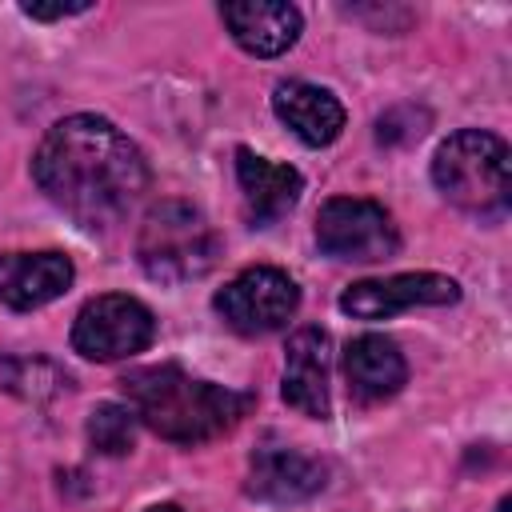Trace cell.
<instances>
[{"label":"cell","instance_id":"cell-1","mask_svg":"<svg viewBox=\"0 0 512 512\" xmlns=\"http://www.w3.org/2000/svg\"><path fill=\"white\" fill-rule=\"evenodd\" d=\"M32 176L40 192L84 228H108L148 188L144 152L104 116H64L36 148Z\"/></svg>","mask_w":512,"mask_h":512},{"label":"cell","instance_id":"cell-2","mask_svg":"<svg viewBox=\"0 0 512 512\" xmlns=\"http://www.w3.org/2000/svg\"><path fill=\"white\" fill-rule=\"evenodd\" d=\"M120 384H124L132 416L172 444H204L228 432L252 408V396L188 376L176 364L136 368Z\"/></svg>","mask_w":512,"mask_h":512},{"label":"cell","instance_id":"cell-3","mask_svg":"<svg viewBox=\"0 0 512 512\" xmlns=\"http://www.w3.org/2000/svg\"><path fill=\"white\" fill-rule=\"evenodd\" d=\"M432 180L448 204L468 216H500L508 208V144L484 128L452 132L432 156Z\"/></svg>","mask_w":512,"mask_h":512},{"label":"cell","instance_id":"cell-4","mask_svg":"<svg viewBox=\"0 0 512 512\" xmlns=\"http://www.w3.org/2000/svg\"><path fill=\"white\" fill-rule=\"evenodd\" d=\"M136 256L152 280L184 284V280H200L216 264L220 240L200 208L184 200H164L144 216Z\"/></svg>","mask_w":512,"mask_h":512},{"label":"cell","instance_id":"cell-5","mask_svg":"<svg viewBox=\"0 0 512 512\" xmlns=\"http://www.w3.org/2000/svg\"><path fill=\"white\" fill-rule=\"evenodd\" d=\"M152 336H156L152 312L136 296H124V292L88 300L72 320V348L84 360H100V364L144 352Z\"/></svg>","mask_w":512,"mask_h":512},{"label":"cell","instance_id":"cell-6","mask_svg":"<svg viewBox=\"0 0 512 512\" xmlns=\"http://www.w3.org/2000/svg\"><path fill=\"white\" fill-rule=\"evenodd\" d=\"M316 244L332 260L372 264V260H388L400 248V236H396L392 216L376 200L332 196L316 212Z\"/></svg>","mask_w":512,"mask_h":512},{"label":"cell","instance_id":"cell-7","mask_svg":"<svg viewBox=\"0 0 512 512\" xmlns=\"http://www.w3.org/2000/svg\"><path fill=\"white\" fill-rule=\"evenodd\" d=\"M212 304H216V312L224 316L228 328H236L244 336H264V332L284 328L296 316L300 288L288 272L256 264V268H244L240 276H232L216 292Z\"/></svg>","mask_w":512,"mask_h":512},{"label":"cell","instance_id":"cell-8","mask_svg":"<svg viewBox=\"0 0 512 512\" xmlns=\"http://www.w3.org/2000/svg\"><path fill=\"white\" fill-rule=\"evenodd\" d=\"M460 300V284L452 276L440 272H400L388 280H356L344 288L340 308L356 320H384L408 308H440V304H456Z\"/></svg>","mask_w":512,"mask_h":512},{"label":"cell","instance_id":"cell-9","mask_svg":"<svg viewBox=\"0 0 512 512\" xmlns=\"http://www.w3.org/2000/svg\"><path fill=\"white\" fill-rule=\"evenodd\" d=\"M328 372H332L328 332L324 328H296L288 336V352H284V400L312 420H328V412H332Z\"/></svg>","mask_w":512,"mask_h":512},{"label":"cell","instance_id":"cell-10","mask_svg":"<svg viewBox=\"0 0 512 512\" xmlns=\"http://www.w3.org/2000/svg\"><path fill=\"white\" fill-rule=\"evenodd\" d=\"M324 488V464L292 444H260L248 468V492L264 504H300Z\"/></svg>","mask_w":512,"mask_h":512},{"label":"cell","instance_id":"cell-11","mask_svg":"<svg viewBox=\"0 0 512 512\" xmlns=\"http://www.w3.org/2000/svg\"><path fill=\"white\" fill-rule=\"evenodd\" d=\"M72 260L64 252H4L0 256V300L8 308H40L68 292Z\"/></svg>","mask_w":512,"mask_h":512},{"label":"cell","instance_id":"cell-12","mask_svg":"<svg viewBox=\"0 0 512 512\" xmlns=\"http://www.w3.org/2000/svg\"><path fill=\"white\" fill-rule=\"evenodd\" d=\"M272 112L288 124L308 148H324L344 132V104L308 80H284L272 92Z\"/></svg>","mask_w":512,"mask_h":512},{"label":"cell","instance_id":"cell-13","mask_svg":"<svg viewBox=\"0 0 512 512\" xmlns=\"http://www.w3.org/2000/svg\"><path fill=\"white\" fill-rule=\"evenodd\" d=\"M236 180H240V192H244L248 220L256 228L280 220L300 200V188H304V180L292 164H276L268 156H256L252 148L236 152Z\"/></svg>","mask_w":512,"mask_h":512},{"label":"cell","instance_id":"cell-14","mask_svg":"<svg viewBox=\"0 0 512 512\" xmlns=\"http://www.w3.org/2000/svg\"><path fill=\"white\" fill-rule=\"evenodd\" d=\"M344 376H348V392L356 400L376 404L404 388L408 364H404V352L396 348V340H388L380 332H364V336L348 340V348H344Z\"/></svg>","mask_w":512,"mask_h":512},{"label":"cell","instance_id":"cell-15","mask_svg":"<svg viewBox=\"0 0 512 512\" xmlns=\"http://www.w3.org/2000/svg\"><path fill=\"white\" fill-rule=\"evenodd\" d=\"M232 40L252 56H280L300 36V12L280 0H236L220 8Z\"/></svg>","mask_w":512,"mask_h":512},{"label":"cell","instance_id":"cell-16","mask_svg":"<svg viewBox=\"0 0 512 512\" xmlns=\"http://www.w3.org/2000/svg\"><path fill=\"white\" fill-rule=\"evenodd\" d=\"M88 440L104 456H124L136 440V416L128 404H100L88 416Z\"/></svg>","mask_w":512,"mask_h":512},{"label":"cell","instance_id":"cell-17","mask_svg":"<svg viewBox=\"0 0 512 512\" xmlns=\"http://www.w3.org/2000/svg\"><path fill=\"white\" fill-rule=\"evenodd\" d=\"M92 4H52V8H44V4H24V16H32V20H64V16H80V12H88Z\"/></svg>","mask_w":512,"mask_h":512},{"label":"cell","instance_id":"cell-18","mask_svg":"<svg viewBox=\"0 0 512 512\" xmlns=\"http://www.w3.org/2000/svg\"><path fill=\"white\" fill-rule=\"evenodd\" d=\"M148 512H180L176 504H156V508H148Z\"/></svg>","mask_w":512,"mask_h":512},{"label":"cell","instance_id":"cell-19","mask_svg":"<svg viewBox=\"0 0 512 512\" xmlns=\"http://www.w3.org/2000/svg\"><path fill=\"white\" fill-rule=\"evenodd\" d=\"M496 512H512V500H508V496H504V500H500V504H496Z\"/></svg>","mask_w":512,"mask_h":512}]
</instances>
